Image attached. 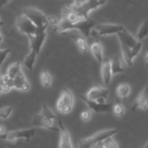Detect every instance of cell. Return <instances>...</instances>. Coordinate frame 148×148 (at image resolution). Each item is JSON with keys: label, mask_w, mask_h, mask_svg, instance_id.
<instances>
[{"label": "cell", "mask_w": 148, "mask_h": 148, "mask_svg": "<svg viewBox=\"0 0 148 148\" xmlns=\"http://www.w3.org/2000/svg\"><path fill=\"white\" fill-rule=\"evenodd\" d=\"M112 112L117 117H123L125 114V108L124 106L120 103L114 104L112 108Z\"/></svg>", "instance_id": "28"}, {"label": "cell", "mask_w": 148, "mask_h": 148, "mask_svg": "<svg viewBox=\"0 0 148 148\" xmlns=\"http://www.w3.org/2000/svg\"><path fill=\"white\" fill-rule=\"evenodd\" d=\"M62 19L72 24L83 20V18H82V17L70 6H68V7L66 6L63 7L62 11Z\"/></svg>", "instance_id": "14"}, {"label": "cell", "mask_w": 148, "mask_h": 148, "mask_svg": "<svg viewBox=\"0 0 148 148\" xmlns=\"http://www.w3.org/2000/svg\"><path fill=\"white\" fill-rule=\"evenodd\" d=\"M48 20H49V24H51L52 25H53L54 27L59 22V20H58L57 18L55 17L54 16H48Z\"/></svg>", "instance_id": "34"}, {"label": "cell", "mask_w": 148, "mask_h": 148, "mask_svg": "<svg viewBox=\"0 0 148 148\" xmlns=\"http://www.w3.org/2000/svg\"><path fill=\"white\" fill-rule=\"evenodd\" d=\"M1 41H2V36H1V35H0V43H1Z\"/></svg>", "instance_id": "43"}, {"label": "cell", "mask_w": 148, "mask_h": 148, "mask_svg": "<svg viewBox=\"0 0 148 148\" xmlns=\"http://www.w3.org/2000/svg\"><path fill=\"white\" fill-rule=\"evenodd\" d=\"M101 77L103 82L105 85H108L111 82L112 79L113 73L111 69V59H103V61L101 63Z\"/></svg>", "instance_id": "16"}, {"label": "cell", "mask_w": 148, "mask_h": 148, "mask_svg": "<svg viewBox=\"0 0 148 148\" xmlns=\"http://www.w3.org/2000/svg\"><path fill=\"white\" fill-rule=\"evenodd\" d=\"M14 88L21 91H28L30 90V84L26 79L23 71H20L17 74L14 79Z\"/></svg>", "instance_id": "17"}, {"label": "cell", "mask_w": 148, "mask_h": 148, "mask_svg": "<svg viewBox=\"0 0 148 148\" xmlns=\"http://www.w3.org/2000/svg\"><path fill=\"white\" fill-rule=\"evenodd\" d=\"M11 0H0V9L7 5Z\"/></svg>", "instance_id": "37"}, {"label": "cell", "mask_w": 148, "mask_h": 148, "mask_svg": "<svg viewBox=\"0 0 148 148\" xmlns=\"http://www.w3.org/2000/svg\"><path fill=\"white\" fill-rule=\"evenodd\" d=\"M118 132L119 130L117 129H110V130L98 132L91 137L79 140L78 142L77 148H90L91 146L94 145L100 142L104 141L108 137H113Z\"/></svg>", "instance_id": "2"}, {"label": "cell", "mask_w": 148, "mask_h": 148, "mask_svg": "<svg viewBox=\"0 0 148 148\" xmlns=\"http://www.w3.org/2000/svg\"><path fill=\"white\" fill-rule=\"evenodd\" d=\"M116 35L119 38V42L126 44L130 49H132L133 47H134L139 42V40H137L134 37H133L126 29L118 33Z\"/></svg>", "instance_id": "18"}, {"label": "cell", "mask_w": 148, "mask_h": 148, "mask_svg": "<svg viewBox=\"0 0 148 148\" xmlns=\"http://www.w3.org/2000/svg\"><path fill=\"white\" fill-rule=\"evenodd\" d=\"M1 92H2V91H1V86H0V94H1Z\"/></svg>", "instance_id": "44"}, {"label": "cell", "mask_w": 148, "mask_h": 148, "mask_svg": "<svg viewBox=\"0 0 148 148\" xmlns=\"http://www.w3.org/2000/svg\"><path fill=\"white\" fill-rule=\"evenodd\" d=\"M90 148H104L103 141L100 142V143H97V144L91 146Z\"/></svg>", "instance_id": "36"}, {"label": "cell", "mask_w": 148, "mask_h": 148, "mask_svg": "<svg viewBox=\"0 0 148 148\" xmlns=\"http://www.w3.org/2000/svg\"><path fill=\"white\" fill-rule=\"evenodd\" d=\"M46 28L47 27H38L37 30L34 34L27 36L30 41V50L36 52L38 55L40 53L43 43L46 40Z\"/></svg>", "instance_id": "7"}, {"label": "cell", "mask_w": 148, "mask_h": 148, "mask_svg": "<svg viewBox=\"0 0 148 148\" xmlns=\"http://www.w3.org/2000/svg\"><path fill=\"white\" fill-rule=\"evenodd\" d=\"M84 1H85V0H75V1H74V3L72 4V5L77 6L79 5V4H80L81 3L83 2Z\"/></svg>", "instance_id": "38"}, {"label": "cell", "mask_w": 148, "mask_h": 148, "mask_svg": "<svg viewBox=\"0 0 148 148\" xmlns=\"http://www.w3.org/2000/svg\"><path fill=\"white\" fill-rule=\"evenodd\" d=\"M90 111L91 110L87 109L82 111V113L80 114V118L82 121H84V122H88V121H89L90 120L91 117H92V113H91Z\"/></svg>", "instance_id": "32"}, {"label": "cell", "mask_w": 148, "mask_h": 148, "mask_svg": "<svg viewBox=\"0 0 148 148\" xmlns=\"http://www.w3.org/2000/svg\"><path fill=\"white\" fill-rule=\"evenodd\" d=\"M111 64L113 75L122 73L124 71V67H123L122 64H121V60H120L118 55H114V56H113L112 57H111Z\"/></svg>", "instance_id": "23"}, {"label": "cell", "mask_w": 148, "mask_h": 148, "mask_svg": "<svg viewBox=\"0 0 148 148\" xmlns=\"http://www.w3.org/2000/svg\"><path fill=\"white\" fill-rule=\"evenodd\" d=\"M36 130L35 128L15 130L0 134V139L9 142L14 141L18 139H25L26 141H29L36 134Z\"/></svg>", "instance_id": "8"}, {"label": "cell", "mask_w": 148, "mask_h": 148, "mask_svg": "<svg viewBox=\"0 0 148 148\" xmlns=\"http://www.w3.org/2000/svg\"><path fill=\"white\" fill-rule=\"evenodd\" d=\"M75 104V98L69 89L62 91L56 102V109L62 114H67L72 111Z\"/></svg>", "instance_id": "4"}, {"label": "cell", "mask_w": 148, "mask_h": 148, "mask_svg": "<svg viewBox=\"0 0 148 148\" xmlns=\"http://www.w3.org/2000/svg\"><path fill=\"white\" fill-rule=\"evenodd\" d=\"M131 92V87L129 84L127 83H121L117 86L116 90V93L117 97L119 98H126L128 97Z\"/></svg>", "instance_id": "22"}, {"label": "cell", "mask_w": 148, "mask_h": 148, "mask_svg": "<svg viewBox=\"0 0 148 148\" xmlns=\"http://www.w3.org/2000/svg\"><path fill=\"white\" fill-rule=\"evenodd\" d=\"M16 26L20 32L27 36L34 34L38 28L34 23L23 14L19 16L16 20Z\"/></svg>", "instance_id": "9"}, {"label": "cell", "mask_w": 148, "mask_h": 148, "mask_svg": "<svg viewBox=\"0 0 148 148\" xmlns=\"http://www.w3.org/2000/svg\"><path fill=\"white\" fill-rule=\"evenodd\" d=\"M104 148H118V144L112 138V137H108L103 141Z\"/></svg>", "instance_id": "31"}, {"label": "cell", "mask_w": 148, "mask_h": 148, "mask_svg": "<svg viewBox=\"0 0 148 148\" xmlns=\"http://www.w3.org/2000/svg\"><path fill=\"white\" fill-rule=\"evenodd\" d=\"M4 132H5V127L1 125V124H0V134H4Z\"/></svg>", "instance_id": "39"}, {"label": "cell", "mask_w": 148, "mask_h": 148, "mask_svg": "<svg viewBox=\"0 0 148 148\" xmlns=\"http://www.w3.org/2000/svg\"><path fill=\"white\" fill-rule=\"evenodd\" d=\"M143 148H148V142L147 143H146V145L144 146V147H143Z\"/></svg>", "instance_id": "41"}, {"label": "cell", "mask_w": 148, "mask_h": 148, "mask_svg": "<svg viewBox=\"0 0 148 148\" xmlns=\"http://www.w3.org/2000/svg\"><path fill=\"white\" fill-rule=\"evenodd\" d=\"M96 25V22L94 20L89 18L83 19L76 23H69L66 20L61 19L59 23L54 27V31L56 33H62L69 30H77L82 33L85 37H89L90 36L91 30Z\"/></svg>", "instance_id": "1"}, {"label": "cell", "mask_w": 148, "mask_h": 148, "mask_svg": "<svg viewBox=\"0 0 148 148\" xmlns=\"http://www.w3.org/2000/svg\"><path fill=\"white\" fill-rule=\"evenodd\" d=\"M120 43V46H121V51H122V55L123 58H124V61L127 63V64L128 66H132L133 64V61H134V59L132 58V50L128 46H127L124 43Z\"/></svg>", "instance_id": "21"}, {"label": "cell", "mask_w": 148, "mask_h": 148, "mask_svg": "<svg viewBox=\"0 0 148 148\" xmlns=\"http://www.w3.org/2000/svg\"><path fill=\"white\" fill-rule=\"evenodd\" d=\"M40 113L43 114L46 117L53 120V121H54V120L56 119V116H55V114H53V111L49 108V107L48 106L46 103H43V106H42V108H41V111H40Z\"/></svg>", "instance_id": "29"}, {"label": "cell", "mask_w": 148, "mask_h": 148, "mask_svg": "<svg viewBox=\"0 0 148 148\" xmlns=\"http://www.w3.org/2000/svg\"><path fill=\"white\" fill-rule=\"evenodd\" d=\"M38 54L33 51L30 50V52L27 55V56L25 59L24 62H23V64L24 66L27 68L29 70L32 71L34 68L35 63H36V58H37Z\"/></svg>", "instance_id": "24"}, {"label": "cell", "mask_w": 148, "mask_h": 148, "mask_svg": "<svg viewBox=\"0 0 148 148\" xmlns=\"http://www.w3.org/2000/svg\"><path fill=\"white\" fill-rule=\"evenodd\" d=\"M13 108L12 106H5L0 108V119H7L12 113Z\"/></svg>", "instance_id": "30"}, {"label": "cell", "mask_w": 148, "mask_h": 148, "mask_svg": "<svg viewBox=\"0 0 148 148\" xmlns=\"http://www.w3.org/2000/svg\"><path fill=\"white\" fill-rule=\"evenodd\" d=\"M90 51L92 56L95 59L98 61L99 63H102L103 61V46L102 44L98 40L93 42L90 45Z\"/></svg>", "instance_id": "19"}, {"label": "cell", "mask_w": 148, "mask_h": 148, "mask_svg": "<svg viewBox=\"0 0 148 148\" xmlns=\"http://www.w3.org/2000/svg\"><path fill=\"white\" fill-rule=\"evenodd\" d=\"M58 128L59 132V148H73L69 132L61 120L58 121Z\"/></svg>", "instance_id": "13"}, {"label": "cell", "mask_w": 148, "mask_h": 148, "mask_svg": "<svg viewBox=\"0 0 148 148\" xmlns=\"http://www.w3.org/2000/svg\"><path fill=\"white\" fill-rule=\"evenodd\" d=\"M147 36H148V20L143 22L139 28L137 34V39L138 40H142Z\"/></svg>", "instance_id": "27"}, {"label": "cell", "mask_w": 148, "mask_h": 148, "mask_svg": "<svg viewBox=\"0 0 148 148\" xmlns=\"http://www.w3.org/2000/svg\"><path fill=\"white\" fill-rule=\"evenodd\" d=\"M40 80L44 88H49L52 83V77L48 71L43 70L40 72Z\"/></svg>", "instance_id": "25"}, {"label": "cell", "mask_w": 148, "mask_h": 148, "mask_svg": "<svg viewBox=\"0 0 148 148\" xmlns=\"http://www.w3.org/2000/svg\"><path fill=\"white\" fill-rule=\"evenodd\" d=\"M21 70V64H20V63L19 62H16L9 66L8 69H7V75H8L10 78L14 79V77L17 75V74L19 72H20Z\"/></svg>", "instance_id": "26"}, {"label": "cell", "mask_w": 148, "mask_h": 148, "mask_svg": "<svg viewBox=\"0 0 148 148\" xmlns=\"http://www.w3.org/2000/svg\"><path fill=\"white\" fill-rule=\"evenodd\" d=\"M23 14L30 19L37 27H48L49 25L48 16L35 7H25L23 10Z\"/></svg>", "instance_id": "5"}, {"label": "cell", "mask_w": 148, "mask_h": 148, "mask_svg": "<svg viewBox=\"0 0 148 148\" xmlns=\"http://www.w3.org/2000/svg\"><path fill=\"white\" fill-rule=\"evenodd\" d=\"M124 27L121 25L117 24H96V25L91 30L90 35L93 38L106 36L109 35L117 34L124 30Z\"/></svg>", "instance_id": "6"}, {"label": "cell", "mask_w": 148, "mask_h": 148, "mask_svg": "<svg viewBox=\"0 0 148 148\" xmlns=\"http://www.w3.org/2000/svg\"><path fill=\"white\" fill-rule=\"evenodd\" d=\"M1 91H2V92H9V91L11 90V88H12L9 84L3 83L2 85H1Z\"/></svg>", "instance_id": "35"}, {"label": "cell", "mask_w": 148, "mask_h": 148, "mask_svg": "<svg viewBox=\"0 0 148 148\" xmlns=\"http://www.w3.org/2000/svg\"><path fill=\"white\" fill-rule=\"evenodd\" d=\"M10 51H11V50L10 49H4V50H0V66L2 64V63L5 60L6 58L7 57V56L10 53Z\"/></svg>", "instance_id": "33"}, {"label": "cell", "mask_w": 148, "mask_h": 148, "mask_svg": "<svg viewBox=\"0 0 148 148\" xmlns=\"http://www.w3.org/2000/svg\"><path fill=\"white\" fill-rule=\"evenodd\" d=\"M106 1L107 0H85L79 5H70V7L75 10L82 18L86 19L89 18V14L91 12L104 5Z\"/></svg>", "instance_id": "3"}, {"label": "cell", "mask_w": 148, "mask_h": 148, "mask_svg": "<svg viewBox=\"0 0 148 148\" xmlns=\"http://www.w3.org/2000/svg\"><path fill=\"white\" fill-rule=\"evenodd\" d=\"M3 24H4V23H3V22L1 21V19H0V26H1V25H2Z\"/></svg>", "instance_id": "42"}, {"label": "cell", "mask_w": 148, "mask_h": 148, "mask_svg": "<svg viewBox=\"0 0 148 148\" xmlns=\"http://www.w3.org/2000/svg\"><path fill=\"white\" fill-rule=\"evenodd\" d=\"M109 93V90L108 88L103 87H93L88 91L85 97L90 101L99 102V100H101V103H106L105 101L108 98Z\"/></svg>", "instance_id": "11"}, {"label": "cell", "mask_w": 148, "mask_h": 148, "mask_svg": "<svg viewBox=\"0 0 148 148\" xmlns=\"http://www.w3.org/2000/svg\"><path fill=\"white\" fill-rule=\"evenodd\" d=\"M71 36H72V38L75 41V44L77 46L78 49L83 53H88V46L85 36L78 34H73Z\"/></svg>", "instance_id": "20"}, {"label": "cell", "mask_w": 148, "mask_h": 148, "mask_svg": "<svg viewBox=\"0 0 148 148\" xmlns=\"http://www.w3.org/2000/svg\"><path fill=\"white\" fill-rule=\"evenodd\" d=\"M53 121L45 116L43 114H35L32 118V126L46 129L51 131H59V128H56L53 126Z\"/></svg>", "instance_id": "12"}, {"label": "cell", "mask_w": 148, "mask_h": 148, "mask_svg": "<svg viewBox=\"0 0 148 148\" xmlns=\"http://www.w3.org/2000/svg\"><path fill=\"white\" fill-rule=\"evenodd\" d=\"M80 98L88 106L89 109L91 111H93L94 112L98 113V114L112 112V108L114 104L90 101L88 98H86L85 95H80Z\"/></svg>", "instance_id": "10"}, {"label": "cell", "mask_w": 148, "mask_h": 148, "mask_svg": "<svg viewBox=\"0 0 148 148\" xmlns=\"http://www.w3.org/2000/svg\"><path fill=\"white\" fill-rule=\"evenodd\" d=\"M137 108L143 110L148 108V85L142 90L132 107V111H135Z\"/></svg>", "instance_id": "15"}, {"label": "cell", "mask_w": 148, "mask_h": 148, "mask_svg": "<svg viewBox=\"0 0 148 148\" xmlns=\"http://www.w3.org/2000/svg\"><path fill=\"white\" fill-rule=\"evenodd\" d=\"M145 61H146V66H148V52L145 55Z\"/></svg>", "instance_id": "40"}]
</instances>
